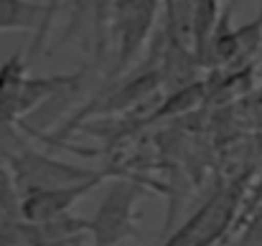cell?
<instances>
[{
  "label": "cell",
  "instance_id": "5bb4252c",
  "mask_svg": "<svg viewBox=\"0 0 262 246\" xmlns=\"http://www.w3.org/2000/svg\"><path fill=\"white\" fill-rule=\"evenodd\" d=\"M168 3H173V0H163V5H168Z\"/></svg>",
  "mask_w": 262,
  "mask_h": 246
},
{
  "label": "cell",
  "instance_id": "8fae6325",
  "mask_svg": "<svg viewBox=\"0 0 262 246\" xmlns=\"http://www.w3.org/2000/svg\"><path fill=\"white\" fill-rule=\"evenodd\" d=\"M20 203H23V195L15 185V175H13L10 165L0 160V218L20 221Z\"/></svg>",
  "mask_w": 262,
  "mask_h": 246
},
{
  "label": "cell",
  "instance_id": "6da1fadb",
  "mask_svg": "<svg viewBox=\"0 0 262 246\" xmlns=\"http://www.w3.org/2000/svg\"><path fill=\"white\" fill-rule=\"evenodd\" d=\"M163 0H115L110 20V51L112 69L110 79H120L140 59Z\"/></svg>",
  "mask_w": 262,
  "mask_h": 246
},
{
  "label": "cell",
  "instance_id": "ba28073f",
  "mask_svg": "<svg viewBox=\"0 0 262 246\" xmlns=\"http://www.w3.org/2000/svg\"><path fill=\"white\" fill-rule=\"evenodd\" d=\"M43 0H0V31H31L33 36L43 26Z\"/></svg>",
  "mask_w": 262,
  "mask_h": 246
},
{
  "label": "cell",
  "instance_id": "7c38bea8",
  "mask_svg": "<svg viewBox=\"0 0 262 246\" xmlns=\"http://www.w3.org/2000/svg\"><path fill=\"white\" fill-rule=\"evenodd\" d=\"M46 3V15H43V26L38 28V33L33 36V41H31V46H28V51H26V59H28V66L46 51V41H49V33H51V28H54V20L59 18V13H61V8L67 5V0H43Z\"/></svg>",
  "mask_w": 262,
  "mask_h": 246
},
{
  "label": "cell",
  "instance_id": "52a82bcc",
  "mask_svg": "<svg viewBox=\"0 0 262 246\" xmlns=\"http://www.w3.org/2000/svg\"><path fill=\"white\" fill-rule=\"evenodd\" d=\"M161 84H163V74H161V69H158V66L145 69V71L135 74L133 79H125L122 84L112 86L107 94L94 96L89 104H84V109H82V112H77V114L72 117V125H69L67 130L79 127L87 117L125 112V109H130V107H135V104H140V102H145L148 96H153V94L161 89Z\"/></svg>",
  "mask_w": 262,
  "mask_h": 246
},
{
  "label": "cell",
  "instance_id": "9c48e42d",
  "mask_svg": "<svg viewBox=\"0 0 262 246\" xmlns=\"http://www.w3.org/2000/svg\"><path fill=\"white\" fill-rule=\"evenodd\" d=\"M222 20L219 0H196L193 3V20H191V41H193V56L201 66H206L209 43L214 38V31Z\"/></svg>",
  "mask_w": 262,
  "mask_h": 246
},
{
  "label": "cell",
  "instance_id": "5b68a950",
  "mask_svg": "<svg viewBox=\"0 0 262 246\" xmlns=\"http://www.w3.org/2000/svg\"><path fill=\"white\" fill-rule=\"evenodd\" d=\"M69 23L61 43H77L94 64L104 61L110 51V20L115 0H67Z\"/></svg>",
  "mask_w": 262,
  "mask_h": 246
},
{
  "label": "cell",
  "instance_id": "8992f818",
  "mask_svg": "<svg viewBox=\"0 0 262 246\" xmlns=\"http://www.w3.org/2000/svg\"><path fill=\"white\" fill-rule=\"evenodd\" d=\"M115 175H117V173L107 170L104 175H97V178H92V180H82V183H74V185L51 188V190H41V193L26 195L23 203H20V221L33 224V226H41V224H51V221L67 218L69 211H72L84 195H89L94 188H99L107 178H115Z\"/></svg>",
  "mask_w": 262,
  "mask_h": 246
},
{
  "label": "cell",
  "instance_id": "30bf717a",
  "mask_svg": "<svg viewBox=\"0 0 262 246\" xmlns=\"http://www.w3.org/2000/svg\"><path fill=\"white\" fill-rule=\"evenodd\" d=\"M206 96V84L204 82H193L183 89H176L168 91V96L153 109L150 119H161V117H176V114H183L188 109H193L196 104H201V99Z\"/></svg>",
  "mask_w": 262,
  "mask_h": 246
},
{
  "label": "cell",
  "instance_id": "277c9868",
  "mask_svg": "<svg viewBox=\"0 0 262 246\" xmlns=\"http://www.w3.org/2000/svg\"><path fill=\"white\" fill-rule=\"evenodd\" d=\"M239 188L227 185L219 188L193 216L176 231L163 246H211L216 244L232 226L237 206H239Z\"/></svg>",
  "mask_w": 262,
  "mask_h": 246
},
{
  "label": "cell",
  "instance_id": "4fadbf2b",
  "mask_svg": "<svg viewBox=\"0 0 262 246\" xmlns=\"http://www.w3.org/2000/svg\"><path fill=\"white\" fill-rule=\"evenodd\" d=\"M239 246H262V206L260 211L255 213V218L250 221V226H247Z\"/></svg>",
  "mask_w": 262,
  "mask_h": 246
},
{
  "label": "cell",
  "instance_id": "7a4b0ae2",
  "mask_svg": "<svg viewBox=\"0 0 262 246\" xmlns=\"http://www.w3.org/2000/svg\"><path fill=\"white\" fill-rule=\"evenodd\" d=\"M148 195L140 180L115 178L107 185L94 216L87 221V234L94 246H122L138 231V203Z\"/></svg>",
  "mask_w": 262,
  "mask_h": 246
},
{
  "label": "cell",
  "instance_id": "3957f363",
  "mask_svg": "<svg viewBox=\"0 0 262 246\" xmlns=\"http://www.w3.org/2000/svg\"><path fill=\"white\" fill-rule=\"evenodd\" d=\"M8 165L15 175V185L20 190V195H33L41 190H51V188H64V185H74L82 180H92L97 175H104V167H87L79 163H69V160H56L49 158L38 150H33L31 145H20L15 153H10Z\"/></svg>",
  "mask_w": 262,
  "mask_h": 246
}]
</instances>
